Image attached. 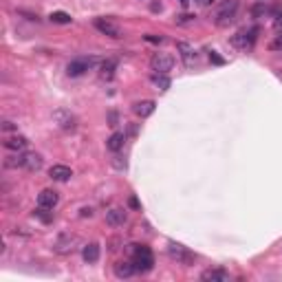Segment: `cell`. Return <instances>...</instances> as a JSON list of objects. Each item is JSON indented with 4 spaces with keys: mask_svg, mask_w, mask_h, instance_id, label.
Segmentation results:
<instances>
[{
    "mask_svg": "<svg viewBox=\"0 0 282 282\" xmlns=\"http://www.w3.org/2000/svg\"><path fill=\"white\" fill-rule=\"evenodd\" d=\"M267 11H269V9H267V4H265V2H262V0H258V4H256V7H253V9H251V13H253V16H256V18L265 16V13H267Z\"/></svg>",
    "mask_w": 282,
    "mask_h": 282,
    "instance_id": "d4e9b609",
    "label": "cell"
},
{
    "mask_svg": "<svg viewBox=\"0 0 282 282\" xmlns=\"http://www.w3.org/2000/svg\"><path fill=\"white\" fill-rule=\"evenodd\" d=\"M176 49H178V53H181V58H183V62H185V67H192V64L196 62V53H194V49H192L187 42H178Z\"/></svg>",
    "mask_w": 282,
    "mask_h": 282,
    "instance_id": "5bb4252c",
    "label": "cell"
},
{
    "mask_svg": "<svg viewBox=\"0 0 282 282\" xmlns=\"http://www.w3.org/2000/svg\"><path fill=\"white\" fill-rule=\"evenodd\" d=\"M187 22H194V16H190V13H183V16L176 18V25H187Z\"/></svg>",
    "mask_w": 282,
    "mask_h": 282,
    "instance_id": "484cf974",
    "label": "cell"
},
{
    "mask_svg": "<svg viewBox=\"0 0 282 282\" xmlns=\"http://www.w3.org/2000/svg\"><path fill=\"white\" fill-rule=\"evenodd\" d=\"M135 115H139L141 119H145V117H150L154 112V102L152 100H143V102H137V104L133 106Z\"/></svg>",
    "mask_w": 282,
    "mask_h": 282,
    "instance_id": "2e32d148",
    "label": "cell"
},
{
    "mask_svg": "<svg viewBox=\"0 0 282 282\" xmlns=\"http://www.w3.org/2000/svg\"><path fill=\"white\" fill-rule=\"evenodd\" d=\"M29 145V139L22 137V135H13V137H4V148L7 150H16V152H22V150Z\"/></svg>",
    "mask_w": 282,
    "mask_h": 282,
    "instance_id": "30bf717a",
    "label": "cell"
},
{
    "mask_svg": "<svg viewBox=\"0 0 282 282\" xmlns=\"http://www.w3.org/2000/svg\"><path fill=\"white\" fill-rule=\"evenodd\" d=\"M58 201H60V194L55 190H42L40 194H37V205H42V208L53 210L55 205H58Z\"/></svg>",
    "mask_w": 282,
    "mask_h": 282,
    "instance_id": "9c48e42d",
    "label": "cell"
},
{
    "mask_svg": "<svg viewBox=\"0 0 282 282\" xmlns=\"http://www.w3.org/2000/svg\"><path fill=\"white\" fill-rule=\"evenodd\" d=\"M82 258L88 262V265L97 262L100 260V245H97V243H88V245L82 249Z\"/></svg>",
    "mask_w": 282,
    "mask_h": 282,
    "instance_id": "e0dca14e",
    "label": "cell"
},
{
    "mask_svg": "<svg viewBox=\"0 0 282 282\" xmlns=\"http://www.w3.org/2000/svg\"><path fill=\"white\" fill-rule=\"evenodd\" d=\"M49 176L53 178V181H62L64 183V181H69V178L73 176V172H70L69 166H60V163H58V166H53L49 170Z\"/></svg>",
    "mask_w": 282,
    "mask_h": 282,
    "instance_id": "9a60e30c",
    "label": "cell"
},
{
    "mask_svg": "<svg viewBox=\"0 0 282 282\" xmlns=\"http://www.w3.org/2000/svg\"><path fill=\"white\" fill-rule=\"evenodd\" d=\"M133 262H135V269L145 274L154 267V256L145 245H135V251H133Z\"/></svg>",
    "mask_w": 282,
    "mask_h": 282,
    "instance_id": "7a4b0ae2",
    "label": "cell"
},
{
    "mask_svg": "<svg viewBox=\"0 0 282 282\" xmlns=\"http://www.w3.org/2000/svg\"><path fill=\"white\" fill-rule=\"evenodd\" d=\"M178 2H181L183 7H187V2H190V0H178Z\"/></svg>",
    "mask_w": 282,
    "mask_h": 282,
    "instance_id": "d590c367",
    "label": "cell"
},
{
    "mask_svg": "<svg viewBox=\"0 0 282 282\" xmlns=\"http://www.w3.org/2000/svg\"><path fill=\"white\" fill-rule=\"evenodd\" d=\"M34 214L42 220V223H51V220H53V212H49V208H42V205L34 212Z\"/></svg>",
    "mask_w": 282,
    "mask_h": 282,
    "instance_id": "cb8c5ba5",
    "label": "cell"
},
{
    "mask_svg": "<svg viewBox=\"0 0 282 282\" xmlns=\"http://www.w3.org/2000/svg\"><path fill=\"white\" fill-rule=\"evenodd\" d=\"M91 214H93V210H91V208H88V210L84 208V210H82V216H91Z\"/></svg>",
    "mask_w": 282,
    "mask_h": 282,
    "instance_id": "836d02e7",
    "label": "cell"
},
{
    "mask_svg": "<svg viewBox=\"0 0 282 282\" xmlns=\"http://www.w3.org/2000/svg\"><path fill=\"white\" fill-rule=\"evenodd\" d=\"M150 67H152L154 73L168 75L172 70V67H175V60H172V55H168V53H154L152 60H150Z\"/></svg>",
    "mask_w": 282,
    "mask_h": 282,
    "instance_id": "8992f818",
    "label": "cell"
},
{
    "mask_svg": "<svg viewBox=\"0 0 282 282\" xmlns=\"http://www.w3.org/2000/svg\"><path fill=\"white\" fill-rule=\"evenodd\" d=\"M210 60L214 64H223V58H218V55H216V51H210Z\"/></svg>",
    "mask_w": 282,
    "mask_h": 282,
    "instance_id": "f546056e",
    "label": "cell"
},
{
    "mask_svg": "<svg viewBox=\"0 0 282 282\" xmlns=\"http://www.w3.org/2000/svg\"><path fill=\"white\" fill-rule=\"evenodd\" d=\"M256 34H258V29H243V31H238V34L232 37V44L236 46V49H241V51L251 49L253 42H256Z\"/></svg>",
    "mask_w": 282,
    "mask_h": 282,
    "instance_id": "5b68a950",
    "label": "cell"
},
{
    "mask_svg": "<svg viewBox=\"0 0 282 282\" xmlns=\"http://www.w3.org/2000/svg\"><path fill=\"white\" fill-rule=\"evenodd\" d=\"M112 166H115L117 170H124V168H126V161H121V157H115V161H112Z\"/></svg>",
    "mask_w": 282,
    "mask_h": 282,
    "instance_id": "f1b7e54d",
    "label": "cell"
},
{
    "mask_svg": "<svg viewBox=\"0 0 282 282\" xmlns=\"http://www.w3.org/2000/svg\"><path fill=\"white\" fill-rule=\"evenodd\" d=\"M95 29L100 31V34L108 35V37H115V40H119L121 37L119 25H115V22L108 20V18H95Z\"/></svg>",
    "mask_w": 282,
    "mask_h": 282,
    "instance_id": "ba28073f",
    "label": "cell"
},
{
    "mask_svg": "<svg viewBox=\"0 0 282 282\" xmlns=\"http://www.w3.org/2000/svg\"><path fill=\"white\" fill-rule=\"evenodd\" d=\"M236 11H238V0H223L220 7L214 11V22L218 27H227L236 18Z\"/></svg>",
    "mask_w": 282,
    "mask_h": 282,
    "instance_id": "6da1fadb",
    "label": "cell"
},
{
    "mask_svg": "<svg viewBox=\"0 0 282 282\" xmlns=\"http://www.w3.org/2000/svg\"><path fill=\"white\" fill-rule=\"evenodd\" d=\"M269 46H271V49H274V51H282V34H280L278 37H276V40L271 42Z\"/></svg>",
    "mask_w": 282,
    "mask_h": 282,
    "instance_id": "83f0119b",
    "label": "cell"
},
{
    "mask_svg": "<svg viewBox=\"0 0 282 282\" xmlns=\"http://www.w3.org/2000/svg\"><path fill=\"white\" fill-rule=\"evenodd\" d=\"M126 210H119V208H115V210H110V212H106V223L110 225V227H121V225L126 223Z\"/></svg>",
    "mask_w": 282,
    "mask_h": 282,
    "instance_id": "7c38bea8",
    "label": "cell"
},
{
    "mask_svg": "<svg viewBox=\"0 0 282 282\" xmlns=\"http://www.w3.org/2000/svg\"><path fill=\"white\" fill-rule=\"evenodd\" d=\"M152 84L157 88H161V91H168V88H170V77L163 75V73H154L152 75Z\"/></svg>",
    "mask_w": 282,
    "mask_h": 282,
    "instance_id": "7402d4cb",
    "label": "cell"
},
{
    "mask_svg": "<svg viewBox=\"0 0 282 282\" xmlns=\"http://www.w3.org/2000/svg\"><path fill=\"white\" fill-rule=\"evenodd\" d=\"M135 271H137V269H135V262L133 260H121V262H117V265H115V276L119 280L130 278Z\"/></svg>",
    "mask_w": 282,
    "mask_h": 282,
    "instance_id": "4fadbf2b",
    "label": "cell"
},
{
    "mask_svg": "<svg viewBox=\"0 0 282 282\" xmlns=\"http://www.w3.org/2000/svg\"><path fill=\"white\" fill-rule=\"evenodd\" d=\"M274 29H276V34H282V13H278V16H274Z\"/></svg>",
    "mask_w": 282,
    "mask_h": 282,
    "instance_id": "4316f807",
    "label": "cell"
},
{
    "mask_svg": "<svg viewBox=\"0 0 282 282\" xmlns=\"http://www.w3.org/2000/svg\"><path fill=\"white\" fill-rule=\"evenodd\" d=\"M128 205H130V208H133V210H139V201H137V199H135V196H130Z\"/></svg>",
    "mask_w": 282,
    "mask_h": 282,
    "instance_id": "d6a6232c",
    "label": "cell"
},
{
    "mask_svg": "<svg viewBox=\"0 0 282 282\" xmlns=\"http://www.w3.org/2000/svg\"><path fill=\"white\" fill-rule=\"evenodd\" d=\"M148 42H163V35H145Z\"/></svg>",
    "mask_w": 282,
    "mask_h": 282,
    "instance_id": "4dcf8cb0",
    "label": "cell"
},
{
    "mask_svg": "<svg viewBox=\"0 0 282 282\" xmlns=\"http://www.w3.org/2000/svg\"><path fill=\"white\" fill-rule=\"evenodd\" d=\"M53 119H55V124H58L60 128L69 130V133L77 128V117H75L70 110H64V108H60V110L53 112Z\"/></svg>",
    "mask_w": 282,
    "mask_h": 282,
    "instance_id": "52a82bcc",
    "label": "cell"
},
{
    "mask_svg": "<svg viewBox=\"0 0 282 282\" xmlns=\"http://www.w3.org/2000/svg\"><path fill=\"white\" fill-rule=\"evenodd\" d=\"M196 2H199V4H203V7H205V4H210L212 0H196Z\"/></svg>",
    "mask_w": 282,
    "mask_h": 282,
    "instance_id": "e575fe53",
    "label": "cell"
},
{
    "mask_svg": "<svg viewBox=\"0 0 282 282\" xmlns=\"http://www.w3.org/2000/svg\"><path fill=\"white\" fill-rule=\"evenodd\" d=\"M124 143H126V135L124 133H112L106 141V145H108L110 152H119V150L124 148Z\"/></svg>",
    "mask_w": 282,
    "mask_h": 282,
    "instance_id": "d6986e66",
    "label": "cell"
},
{
    "mask_svg": "<svg viewBox=\"0 0 282 282\" xmlns=\"http://www.w3.org/2000/svg\"><path fill=\"white\" fill-rule=\"evenodd\" d=\"M49 18H51V22H55V25H70V22H73V18H70L67 11H53Z\"/></svg>",
    "mask_w": 282,
    "mask_h": 282,
    "instance_id": "603a6c76",
    "label": "cell"
},
{
    "mask_svg": "<svg viewBox=\"0 0 282 282\" xmlns=\"http://www.w3.org/2000/svg\"><path fill=\"white\" fill-rule=\"evenodd\" d=\"M2 130H4V133H9V130H16V126H13L11 121H4V124H2Z\"/></svg>",
    "mask_w": 282,
    "mask_h": 282,
    "instance_id": "1f68e13d",
    "label": "cell"
},
{
    "mask_svg": "<svg viewBox=\"0 0 282 282\" xmlns=\"http://www.w3.org/2000/svg\"><path fill=\"white\" fill-rule=\"evenodd\" d=\"M95 64H97L95 58H75V60H70L69 62L67 73L70 75V77H79V75H84L86 70H91Z\"/></svg>",
    "mask_w": 282,
    "mask_h": 282,
    "instance_id": "277c9868",
    "label": "cell"
},
{
    "mask_svg": "<svg viewBox=\"0 0 282 282\" xmlns=\"http://www.w3.org/2000/svg\"><path fill=\"white\" fill-rule=\"evenodd\" d=\"M168 253H170V258L176 260L178 265L190 267L192 262H194V253H192L187 247H183L181 243H168Z\"/></svg>",
    "mask_w": 282,
    "mask_h": 282,
    "instance_id": "3957f363",
    "label": "cell"
},
{
    "mask_svg": "<svg viewBox=\"0 0 282 282\" xmlns=\"http://www.w3.org/2000/svg\"><path fill=\"white\" fill-rule=\"evenodd\" d=\"M22 168H25V170H29V172L40 170V168H42V157H40V154H35V152H27Z\"/></svg>",
    "mask_w": 282,
    "mask_h": 282,
    "instance_id": "ac0fdd59",
    "label": "cell"
},
{
    "mask_svg": "<svg viewBox=\"0 0 282 282\" xmlns=\"http://www.w3.org/2000/svg\"><path fill=\"white\" fill-rule=\"evenodd\" d=\"M203 282H229V274L225 269H208L201 274Z\"/></svg>",
    "mask_w": 282,
    "mask_h": 282,
    "instance_id": "8fae6325",
    "label": "cell"
},
{
    "mask_svg": "<svg viewBox=\"0 0 282 282\" xmlns=\"http://www.w3.org/2000/svg\"><path fill=\"white\" fill-rule=\"evenodd\" d=\"M115 70H117V60H106V62H102V69H100L102 79L110 82V79L115 77Z\"/></svg>",
    "mask_w": 282,
    "mask_h": 282,
    "instance_id": "ffe728a7",
    "label": "cell"
},
{
    "mask_svg": "<svg viewBox=\"0 0 282 282\" xmlns=\"http://www.w3.org/2000/svg\"><path fill=\"white\" fill-rule=\"evenodd\" d=\"M73 243H75L73 236H62V238H60V241L53 245V249H55L58 253H67V251H70V249H73V247H70Z\"/></svg>",
    "mask_w": 282,
    "mask_h": 282,
    "instance_id": "44dd1931",
    "label": "cell"
}]
</instances>
